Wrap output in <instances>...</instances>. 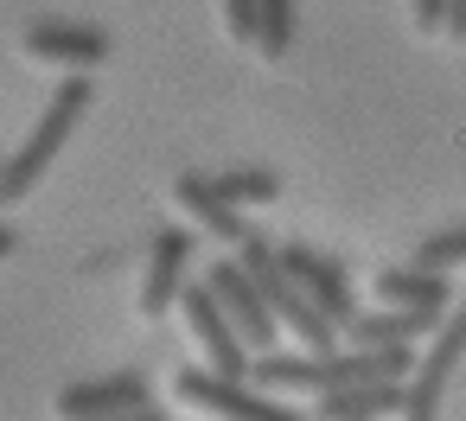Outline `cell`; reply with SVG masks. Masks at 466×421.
I'll return each instance as SVG.
<instances>
[{
	"instance_id": "cell-15",
	"label": "cell",
	"mask_w": 466,
	"mask_h": 421,
	"mask_svg": "<svg viewBox=\"0 0 466 421\" xmlns=\"http://www.w3.org/2000/svg\"><path fill=\"white\" fill-rule=\"evenodd\" d=\"M205 185L230 205V211H256V205H275L281 198V179L268 166H230V173H205Z\"/></svg>"
},
{
	"instance_id": "cell-12",
	"label": "cell",
	"mask_w": 466,
	"mask_h": 421,
	"mask_svg": "<svg viewBox=\"0 0 466 421\" xmlns=\"http://www.w3.org/2000/svg\"><path fill=\"white\" fill-rule=\"evenodd\" d=\"M409 383H345L313 396V421H377V415H402Z\"/></svg>"
},
{
	"instance_id": "cell-20",
	"label": "cell",
	"mask_w": 466,
	"mask_h": 421,
	"mask_svg": "<svg viewBox=\"0 0 466 421\" xmlns=\"http://www.w3.org/2000/svg\"><path fill=\"white\" fill-rule=\"evenodd\" d=\"M441 33L447 39H466V0H447V7H441Z\"/></svg>"
},
{
	"instance_id": "cell-17",
	"label": "cell",
	"mask_w": 466,
	"mask_h": 421,
	"mask_svg": "<svg viewBox=\"0 0 466 421\" xmlns=\"http://www.w3.org/2000/svg\"><path fill=\"white\" fill-rule=\"evenodd\" d=\"M460 262H466V224L460 230H441V236H428L415 249V268H460Z\"/></svg>"
},
{
	"instance_id": "cell-3",
	"label": "cell",
	"mask_w": 466,
	"mask_h": 421,
	"mask_svg": "<svg viewBox=\"0 0 466 421\" xmlns=\"http://www.w3.org/2000/svg\"><path fill=\"white\" fill-rule=\"evenodd\" d=\"M173 396L211 421H313V415H294L288 402H275L268 389H256L249 376H218V370H179Z\"/></svg>"
},
{
	"instance_id": "cell-4",
	"label": "cell",
	"mask_w": 466,
	"mask_h": 421,
	"mask_svg": "<svg viewBox=\"0 0 466 421\" xmlns=\"http://www.w3.org/2000/svg\"><path fill=\"white\" fill-rule=\"evenodd\" d=\"M173 306L186 313V332H192L205 370H218V376H243V370H249V345L237 338V326L224 319V306H218V294H211L205 281H186Z\"/></svg>"
},
{
	"instance_id": "cell-5",
	"label": "cell",
	"mask_w": 466,
	"mask_h": 421,
	"mask_svg": "<svg viewBox=\"0 0 466 421\" xmlns=\"http://www.w3.org/2000/svg\"><path fill=\"white\" fill-rule=\"evenodd\" d=\"M205 287L218 294V306H224V319L237 326V338L249 345V357L256 351H275V313L262 306V294H256V281L243 275V262H211L205 268Z\"/></svg>"
},
{
	"instance_id": "cell-14",
	"label": "cell",
	"mask_w": 466,
	"mask_h": 421,
	"mask_svg": "<svg viewBox=\"0 0 466 421\" xmlns=\"http://www.w3.org/2000/svg\"><path fill=\"white\" fill-rule=\"evenodd\" d=\"M447 313H402V306H390V313H351V326L339 338H351V345H415Z\"/></svg>"
},
{
	"instance_id": "cell-8",
	"label": "cell",
	"mask_w": 466,
	"mask_h": 421,
	"mask_svg": "<svg viewBox=\"0 0 466 421\" xmlns=\"http://www.w3.org/2000/svg\"><path fill=\"white\" fill-rule=\"evenodd\" d=\"M141 402H154V383H147L141 370H109V376H84V383H65V389H58V415H65V421L141 408Z\"/></svg>"
},
{
	"instance_id": "cell-16",
	"label": "cell",
	"mask_w": 466,
	"mask_h": 421,
	"mask_svg": "<svg viewBox=\"0 0 466 421\" xmlns=\"http://www.w3.org/2000/svg\"><path fill=\"white\" fill-rule=\"evenodd\" d=\"M294 45V0H256V52L288 58Z\"/></svg>"
},
{
	"instance_id": "cell-21",
	"label": "cell",
	"mask_w": 466,
	"mask_h": 421,
	"mask_svg": "<svg viewBox=\"0 0 466 421\" xmlns=\"http://www.w3.org/2000/svg\"><path fill=\"white\" fill-rule=\"evenodd\" d=\"M84 421H167L154 402H141V408H116V415H84Z\"/></svg>"
},
{
	"instance_id": "cell-7",
	"label": "cell",
	"mask_w": 466,
	"mask_h": 421,
	"mask_svg": "<svg viewBox=\"0 0 466 421\" xmlns=\"http://www.w3.org/2000/svg\"><path fill=\"white\" fill-rule=\"evenodd\" d=\"M275 262L294 275V287L345 332L351 326V313H358V300H351V281H345V268L332 262V256H313L307 243H294V249H275Z\"/></svg>"
},
{
	"instance_id": "cell-1",
	"label": "cell",
	"mask_w": 466,
	"mask_h": 421,
	"mask_svg": "<svg viewBox=\"0 0 466 421\" xmlns=\"http://www.w3.org/2000/svg\"><path fill=\"white\" fill-rule=\"evenodd\" d=\"M90 103H96V90H90V77H84V71L58 84L52 109H46V115H39V128L26 135V147H20L14 160H0V205L33 198V185L52 173V160L65 154V141L77 135V122H84V109H90Z\"/></svg>"
},
{
	"instance_id": "cell-10",
	"label": "cell",
	"mask_w": 466,
	"mask_h": 421,
	"mask_svg": "<svg viewBox=\"0 0 466 421\" xmlns=\"http://www.w3.org/2000/svg\"><path fill=\"white\" fill-rule=\"evenodd\" d=\"M173 205L186 211V224H192V230H205V236H218V243H230V249L249 236L243 211H230V205L205 185V173H179V179H173Z\"/></svg>"
},
{
	"instance_id": "cell-11",
	"label": "cell",
	"mask_w": 466,
	"mask_h": 421,
	"mask_svg": "<svg viewBox=\"0 0 466 421\" xmlns=\"http://www.w3.org/2000/svg\"><path fill=\"white\" fill-rule=\"evenodd\" d=\"M460 357H466V306L434 326V351L409 370V402H434V408H441V389H447V376L460 370Z\"/></svg>"
},
{
	"instance_id": "cell-2",
	"label": "cell",
	"mask_w": 466,
	"mask_h": 421,
	"mask_svg": "<svg viewBox=\"0 0 466 421\" xmlns=\"http://www.w3.org/2000/svg\"><path fill=\"white\" fill-rule=\"evenodd\" d=\"M237 262H243V275L256 281V294H262V306L275 313V326H281V332H294L307 351H332V345H339V326H332V319H326V313L294 287V275L275 262V249H268L256 230L237 243Z\"/></svg>"
},
{
	"instance_id": "cell-6",
	"label": "cell",
	"mask_w": 466,
	"mask_h": 421,
	"mask_svg": "<svg viewBox=\"0 0 466 421\" xmlns=\"http://www.w3.org/2000/svg\"><path fill=\"white\" fill-rule=\"evenodd\" d=\"M20 52L33 65H58V71H96L109 58V33L103 26H84V20H33Z\"/></svg>"
},
{
	"instance_id": "cell-18",
	"label": "cell",
	"mask_w": 466,
	"mask_h": 421,
	"mask_svg": "<svg viewBox=\"0 0 466 421\" xmlns=\"http://www.w3.org/2000/svg\"><path fill=\"white\" fill-rule=\"evenodd\" d=\"M224 26L237 45H256V0H224Z\"/></svg>"
},
{
	"instance_id": "cell-13",
	"label": "cell",
	"mask_w": 466,
	"mask_h": 421,
	"mask_svg": "<svg viewBox=\"0 0 466 421\" xmlns=\"http://www.w3.org/2000/svg\"><path fill=\"white\" fill-rule=\"evenodd\" d=\"M377 300L402 313H447V268H377Z\"/></svg>"
},
{
	"instance_id": "cell-22",
	"label": "cell",
	"mask_w": 466,
	"mask_h": 421,
	"mask_svg": "<svg viewBox=\"0 0 466 421\" xmlns=\"http://www.w3.org/2000/svg\"><path fill=\"white\" fill-rule=\"evenodd\" d=\"M14 249H20V236H14V230H7V224H0V262H7V256H14Z\"/></svg>"
},
{
	"instance_id": "cell-19",
	"label": "cell",
	"mask_w": 466,
	"mask_h": 421,
	"mask_svg": "<svg viewBox=\"0 0 466 421\" xmlns=\"http://www.w3.org/2000/svg\"><path fill=\"white\" fill-rule=\"evenodd\" d=\"M441 7H447V0H415V7H409L415 33H441Z\"/></svg>"
},
{
	"instance_id": "cell-9",
	"label": "cell",
	"mask_w": 466,
	"mask_h": 421,
	"mask_svg": "<svg viewBox=\"0 0 466 421\" xmlns=\"http://www.w3.org/2000/svg\"><path fill=\"white\" fill-rule=\"evenodd\" d=\"M186 262H192V236L186 230H160L154 236V249H147V281H141V319H154V313H167L173 300H179V287H186Z\"/></svg>"
}]
</instances>
